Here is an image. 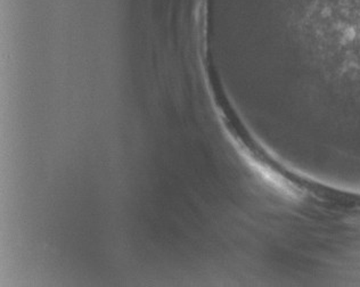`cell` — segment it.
<instances>
[{"label":"cell","mask_w":360,"mask_h":287,"mask_svg":"<svg viewBox=\"0 0 360 287\" xmlns=\"http://www.w3.org/2000/svg\"><path fill=\"white\" fill-rule=\"evenodd\" d=\"M310 32L326 48L345 84L360 93V0H301Z\"/></svg>","instance_id":"cell-1"}]
</instances>
